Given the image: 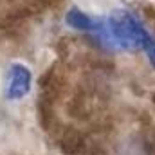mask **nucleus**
<instances>
[{"label":"nucleus","instance_id":"f257e3e1","mask_svg":"<svg viewBox=\"0 0 155 155\" xmlns=\"http://www.w3.org/2000/svg\"><path fill=\"white\" fill-rule=\"evenodd\" d=\"M92 36L107 49L135 51L143 49L150 33L132 13L116 11L108 18H97Z\"/></svg>","mask_w":155,"mask_h":155},{"label":"nucleus","instance_id":"20e7f679","mask_svg":"<svg viewBox=\"0 0 155 155\" xmlns=\"http://www.w3.org/2000/svg\"><path fill=\"white\" fill-rule=\"evenodd\" d=\"M126 155H155V152L143 141H132L126 148Z\"/></svg>","mask_w":155,"mask_h":155},{"label":"nucleus","instance_id":"f03ea898","mask_svg":"<svg viewBox=\"0 0 155 155\" xmlns=\"http://www.w3.org/2000/svg\"><path fill=\"white\" fill-rule=\"evenodd\" d=\"M33 87V72L29 67L24 63H11L7 72H5V87H4V96L9 101H18L24 99Z\"/></svg>","mask_w":155,"mask_h":155},{"label":"nucleus","instance_id":"39448f33","mask_svg":"<svg viewBox=\"0 0 155 155\" xmlns=\"http://www.w3.org/2000/svg\"><path fill=\"white\" fill-rule=\"evenodd\" d=\"M143 51L146 52V56H148L150 63L153 65V69H155V36H153V35H150V36H148V40L144 41Z\"/></svg>","mask_w":155,"mask_h":155},{"label":"nucleus","instance_id":"7ed1b4c3","mask_svg":"<svg viewBox=\"0 0 155 155\" xmlns=\"http://www.w3.org/2000/svg\"><path fill=\"white\" fill-rule=\"evenodd\" d=\"M65 22L69 27H72L74 31H81V33H88L92 35L94 29H96V24H97V18L96 16H90L87 13H83L81 9L78 7H71L65 15Z\"/></svg>","mask_w":155,"mask_h":155}]
</instances>
